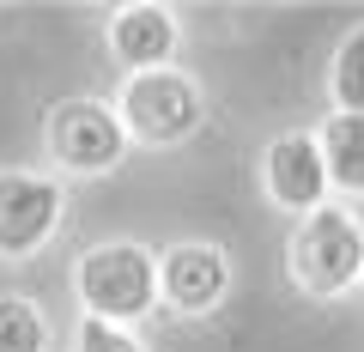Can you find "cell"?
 I'll return each mask as SVG.
<instances>
[{
    "label": "cell",
    "instance_id": "cell-11",
    "mask_svg": "<svg viewBox=\"0 0 364 352\" xmlns=\"http://www.w3.org/2000/svg\"><path fill=\"white\" fill-rule=\"evenodd\" d=\"M328 92H334V110L346 116H364V25H352L334 49V73H328Z\"/></svg>",
    "mask_w": 364,
    "mask_h": 352
},
{
    "label": "cell",
    "instance_id": "cell-13",
    "mask_svg": "<svg viewBox=\"0 0 364 352\" xmlns=\"http://www.w3.org/2000/svg\"><path fill=\"white\" fill-rule=\"evenodd\" d=\"M358 286H364V279H358Z\"/></svg>",
    "mask_w": 364,
    "mask_h": 352
},
{
    "label": "cell",
    "instance_id": "cell-8",
    "mask_svg": "<svg viewBox=\"0 0 364 352\" xmlns=\"http://www.w3.org/2000/svg\"><path fill=\"white\" fill-rule=\"evenodd\" d=\"M182 31H176V13L170 6H152V0H134V6H116L104 25V49L116 55L128 73H158L170 67Z\"/></svg>",
    "mask_w": 364,
    "mask_h": 352
},
{
    "label": "cell",
    "instance_id": "cell-12",
    "mask_svg": "<svg viewBox=\"0 0 364 352\" xmlns=\"http://www.w3.org/2000/svg\"><path fill=\"white\" fill-rule=\"evenodd\" d=\"M73 352H146V340L134 334V328H109V322H91V316H79V328H73Z\"/></svg>",
    "mask_w": 364,
    "mask_h": 352
},
{
    "label": "cell",
    "instance_id": "cell-4",
    "mask_svg": "<svg viewBox=\"0 0 364 352\" xmlns=\"http://www.w3.org/2000/svg\"><path fill=\"white\" fill-rule=\"evenodd\" d=\"M128 134L104 97H61L43 116V152L55 158L61 176H109L128 164Z\"/></svg>",
    "mask_w": 364,
    "mask_h": 352
},
{
    "label": "cell",
    "instance_id": "cell-6",
    "mask_svg": "<svg viewBox=\"0 0 364 352\" xmlns=\"http://www.w3.org/2000/svg\"><path fill=\"white\" fill-rule=\"evenodd\" d=\"M231 292V255L219 243H170L158 249V304L170 316H213Z\"/></svg>",
    "mask_w": 364,
    "mask_h": 352
},
{
    "label": "cell",
    "instance_id": "cell-7",
    "mask_svg": "<svg viewBox=\"0 0 364 352\" xmlns=\"http://www.w3.org/2000/svg\"><path fill=\"white\" fill-rule=\"evenodd\" d=\"M261 188H267L273 207L286 213H316L328 207V170H322V146H316V134H279V140H267V152H261Z\"/></svg>",
    "mask_w": 364,
    "mask_h": 352
},
{
    "label": "cell",
    "instance_id": "cell-3",
    "mask_svg": "<svg viewBox=\"0 0 364 352\" xmlns=\"http://www.w3.org/2000/svg\"><path fill=\"white\" fill-rule=\"evenodd\" d=\"M116 122L128 140L146 146H182L188 134H200L207 122V97L182 67H158V73H128L116 92Z\"/></svg>",
    "mask_w": 364,
    "mask_h": 352
},
{
    "label": "cell",
    "instance_id": "cell-5",
    "mask_svg": "<svg viewBox=\"0 0 364 352\" xmlns=\"http://www.w3.org/2000/svg\"><path fill=\"white\" fill-rule=\"evenodd\" d=\"M67 213V188L49 170H0V261H31Z\"/></svg>",
    "mask_w": 364,
    "mask_h": 352
},
{
    "label": "cell",
    "instance_id": "cell-2",
    "mask_svg": "<svg viewBox=\"0 0 364 352\" xmlns=\"http://www.w3.org/2000/svg\"><path fill=\"white\" fill-rule=\"evenodd\" d=\"M286 274L304 298H340L364 279V225L346 207H316L286 237Z\"/></svg>",
    "mask_w": 364,
    "mask_h": 352
},
{
    "label": "cell",
    "instance_id": "cell-10",
    "mask_svg": "<svg viewBox=\"0 0 364 352\" xmlns=\"http://www.w3.org/2000/svg\"><path fill=\"white\" fill-rule=\"evenodd\" d=\"M0 352H49V316L25 292H0Z\"/></svg>",
    "mask_w": 364,
    "mask_h": 352
},
{
    "label": "cell",
    "instance_id": "cell-9",
    "mask_svg": "<svg viewBox=\"0 0 364 352\" xmlns=\"http://www.w3.org/2000/svg\"><path fill=\"white\" fill-rule=\"evenodd\" d=\"M316 146H322L328 188H340V195L358 201V195H364V116L334 110V116L322 122V134H316Z\"/></svg>",
    "mask_w": 364,
    "mask_h": 352
},
{
    "label": "cell",
    "instance_id": "cell-1",
    "mask_svg": "<svg viewBox=\"0 0 364 352\" xmlns=\"http://www.w3.org/2000/svg\"><path fill=\"white\" fill-rule=\"evenodd\" d=\"M73 292H79V310L91 322L134 328L158 310V255L146 243H134V237L91 243L73 267Z\"/></svg>",
    "mask_w": 364,
    "mask_h": 352
}]
</instances>
